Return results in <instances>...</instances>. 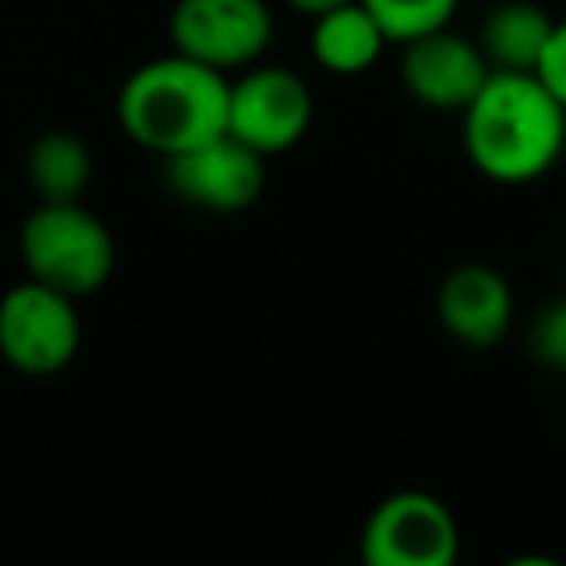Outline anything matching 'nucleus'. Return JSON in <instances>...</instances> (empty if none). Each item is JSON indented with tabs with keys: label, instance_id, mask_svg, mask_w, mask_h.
Instances as JSON below:
<instances>
[{
	"label": "nucleus",
	"instance_id": "nucleus-9",
	"mask_svg": "<svg viewBox=\"0 0 566 566\" xmlns=\"http://www.w3.org/2000/svg\"><path fill=\"white\" fill-rule=\"evenodd\" d=\"M489 63L478 40H465L454 28H439L403 43L400 82L408 97L434 113H462L489 78Z\"/></svg>",
	"mask_w": 566,
	"mask_h": 566
},
{
	"label": "nucleus",
	"instance_id": "nucleus-2",
	"mask_svg": "<svg viewBox=\"0 0 566 566\" xmlns=\"http://www.w3.org/2000/svg\"><path fill=\"white\" fill-rule=\"evenodd\" d=\"M226 113L229 74L179 51L140 63L117 94V120L125 136L159 159L226 133Z\"/></svg>",
	"mask_w": 566,
	"mask_h": 566
},
{
	"label": "nucleus",
	"instance_id": "nucleus-13",
	"mask_svg": "<svg viewBox=\"0 0 566 566\" xmlns=\"http://www.w3.org/2000/svg\"><path fill=\"white\" fill-rule=\"evenodd\" d=\"M24 175L40 202H82L90 179H94V156H90L82 136L55 128V133H43L32 140Z\"/></svg>",
	"mask_w": 566,
	"mask_h": 566
},
{
	"label": "nucleus",
	"instance_id": "nucleus-11",
	"mask_svg": "<svg viewBox=\"0 0 566 566\" xmlns=\"http://www.w3.org/2000/svg\"><path fill=\"white\" fill-rule=\"evenodd\" d=\"M385 48V32L361 0H349V4H338L311 20V59L334 78H357V74L373 71Z\"/></svg>",
	"mask_w": 566,
	"mask_h": 566
},
{
	"label": "nucleus",
	"instance_id": "nucleus-12",
	"mask_svg": "<svg viewBox=\"0 0 566 566\" xmlns=\"http://www.w3.org/2000/svg\"><path fill=\"white\" fill-rule=\"evenodd\" d=\"M555 20L535 0H501L481 20L478 48L485 55L489 71H520L535 74L539 55L551 40Z\"/></svg>",
	"mask_w": 566,
	"mask_h": 566
},
{
	"label": "nucleus",
	"instance_id": "nucleus-8",
	"mask_svg": "<svg viewBox=\"0 0 566 566\" xmlns=\"http://www.w3.org/2000/svg\"><path fill=\"white\" fill-rule=\"evenodd\" d=\"M164 182L179 202L206 213H241L264 195V156L237 136L218 133L164 159Z\"/></svg>",
	"mask_w": 566,
	"mask_h": 566
},
{
	"label": "nucleus",
	"instance_id": "nucleus-16",
	"mask_svg": "<svg viewBox=\"0 0 566 566\" xmlns=\"http://www.w3.org/2000/svg\"><path fill=\"white\" fill-rule=\"evenodd\" d=\"M300 17H307V20H315V17H323V12H331V9H338V4H349V0H287Z\"/></svg>",
	"mask_w": 566,
	"mask_h": 566
},
{
	"label": "nucleus",
	"instance_id": "nucleus-1",
	"mask_svg": "<svg viewBox=\"0 0 566 566\" xmlns=\"http://www.w3.org/2000/svg\"><path fill=\"white\" fill-rule=\"evenodd\" d=\"M458 117L465 159L489 182L524 187L566 151V109L535 74L493 71Z\"/></svg>",
	"mask_w": 566,
	"mask_h": 566
},
{
	"label": "nucleus",
	"instance_id": "nucleus-6",
	"mask_svg": "<svg viewBox=\"0 0 566 566\" xmlns=\"http://www.w3.org/2000/svg\"><path fill=\"white\" fill-rule=\"evenodd\" d=\"M167 35L179 55L237 74L260 63L272 48L275 17L268 0H175Z\"/></svg>",
	"mask_w": 566,
	"mask_h": 566
},
{
	"label": "nucleus",
	"instance_id": "nucleus-4",
	"mask_svg": "<svg viewBox=\"0 0 566 566\" xmlns=\"http://www.w3.org/2000/svg\"><path fill=\"white\" fill-rule=\"evenodd\" d=\"M78 349V300L28 275L0 295V357L20 377H59Z\"/></svg>",
	"mask_w": 566,
	"mask_h": 566
},
{
	"label": "nucleus",
	"instance_id": "nucleus-3",
	"mask_svg": "<svg viewBox=\"0 0 566 566\" xmlns=\"http://www.w3.org/2000/svg\"><path fill=\"white\" fill-rule=\"evenodd\" d=\"M28 280H40L71 300L97 295L117 268L113 233L82 202H40L17 237Z\"/></svg>",
	"mask_w": 566,
	"mask_h": 566
},
{
	"label": "nucleus",
	"instance_id": "nucleus-7",
	"mask_svg": "<svg viewBox=\"0 0 566 566\" xmlns=\"http://www.w3.org/2000/svg\"><path fill=\"white\" fill-rule=\"evenodd\" d=\"M462 532L447 501L423 489L388 493L361 527V558L369 566H454Z\"/></svg>",
	"mask_w": 566,
	"mask_h": 566
},
{
	"label": "nucleus",
	"instance_id": "nucleus-5",
	"mask_svg": "<svg viewBox=\"0 0 566 566\" xmlns=\"http://www.w3.org/2000/svg\"><path fill=\"white\" fill-rule=\"evenodd\" d=\"M311 120H315L311 86L287 66L252 63L229 74L226 133L264 159L295 148L307 136Z\"/></svg>",
	"mask_w": 566,
	"mask_h": 566
},
{
	"label": "nucleus",
	"instance_id": "nucleus-15",
	"mask_svg": "<svg viewBox=\"0 0 566 566\" xmlns=\"http://www.w3.org/2000/svg\"><path fill=\"white\" fill-rule=\"evenodd\" d=\"M535 78L555 94V102L566 109V20H555L551 28V40L539 55V66H535Z\"/></svg>",
	"mask_w": 566,
	"mask_h": 566
},
{
	"label": "nucleus",
	"instance_id": "nucleus-10",
	"mask_svg": "<svg viewBox=\"0 0 566 566\" xmlns=\"http://www.w3.org/2000/svg\"><path fill=\"white\" fill-rule=\"evenodd\" d=\"M434 315L442 331L465 349H493L516 318V295L509 280L489 264H458L434 292Z\"/></svg>",
	"mask_w": 566,
	"mask_h": 566
},
{
	"label": "nucleus",
	"instance_id": "nucleus-14",
	"mask_svg": "<svg viewBox=\"0 0 566 566\" xmlns=\"http://www.w3.org/2000/svg\"><path fill=\"white\" fill-rule=\"evenodd\" d=\"M373 12V20L380 24L388 43L403 48V43L419 40L427 32L450 28L458 12V0H361Z\"/></svg>",
	"mask_w": 566,
	"mask_h": 566
}]
</instances>
